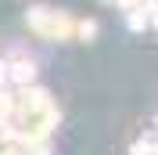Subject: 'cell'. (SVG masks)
Wrapping results in <instances>:
<instances>
[{
    "label": "cell",
    "mask_w": 158,
    "mask_h": 155,
    "mask_svg": "<svg viewBox=\"0 0 158 155\" xmlns=\"http://www.w3.org/2000/svg\"><path fill=\"white\" fill-rule=\"evenodd\" d=\"M58 123H61V108L50 97V90L36 87V83L18 87V94H15V116H11V126H15L18 141H50Z\"/></svg>",
    "instance_id": "1"
},
{
    "label": "cell",
    "mask_w": 158,
    "mask_h": 155,
    "mask_svg": "<svg viewBox=\"0 0 158 155\" xmlns=\"http://www.w3.org/2000/svg\"><path fill=\"white\" fill-rule=\"evenodd\" d=\"M25 25L43 40H72L76 36V18L58 7H47V4H36V7L25 11Z\"/></svg>",
    "instance_id": "2"
},
{
    "label": "cell",
    "mask_w": 158,
    "mask_h": 155,
    "mask_svg": "<svg viewBox=\"0 0 158 155\" xmlns=\"http://www.w3.org/2000/svg\"><path fill=\"white\" fill-rule=\"evenodd\" d=\"M4 65H7V83H15V87H29L36 79V61L29 54H11Z\"/></svg>",
    "instance_id": "3"
},
{
    "label": "cell",
    "mask_w": 158,
    "mask_h": 155,
    "mask_svg": "<svg viewBox=\"0 0 158 155\" xmlns=\"http://www.w3.org/2000/svg\"><path fill=\"white\" fill-rule=\"evenodd\" d=\"M148 25H155V0L129 7V29H133V33H140V29H148Z\"/></svg>",
    "instance_id": "4"
},
{
    "label": "cell",
    "mask_w": 158,
    "mask_h": 155,
    "mask_svg": "<svg viewBox=\"0 0 158 155\" xmlns=\"http://www.w3.org/2000/svg\"><path fill=\"white\" fill-rule=\"evenodd\" d=\"M76 36L79 40H94V36H97V25L86 22V18H76Z\"/></svg>",
    "instance_id": "5"
},
{
    "label": "cell",
    "mask_w": 158,
    "mask_h": 155,
    "mask_svg": "<svg viewBox=\"0 0 158 155\" xmlns=\"http://www.w3.org/2000/svg\"><path fill=\"white\" fill-rule=\"evenodd\" d=\"M133 155H155V141L151 137H140L137 144H133Z\"/></svg>",
    "instance_id": "6"
},
{
    "label": "cell",
    "mask_w": 158,
    "mask_h": 155,
    "mask_svg": "<svg viewBox=\"0 0 158 155\" xmlns=\"http://www.w3.org/2000/svg\"><path fill=\"white\" fill-rule=\"evenodd\" d=\"M104 4H108V0H104Z\"/></svg>",
    "instance_id": "7"
}]
</instances>
